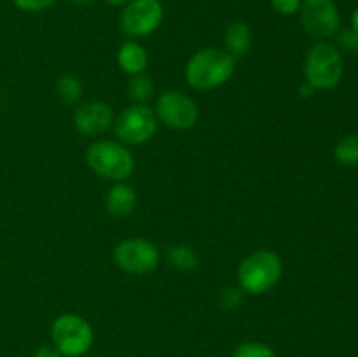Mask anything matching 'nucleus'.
Instances as JSON below:
<instances>
[{
  "instance_id": "nucleus-8",
  "label": "nucleus",
  "mask_w": 358,
  "mask_h": 357,
  "mask_svg": "<svg viewBox=\"0 0 358 357\" xmlns=\"http://www.w3.org/2000/svg\"><path fill=\"white\" fill-rule=\"evenodd\" d=\"M164 20L161 0H129L119 20V28L131 41L152 35Z\"/></svg>"
},
{
  "instance_id": "nucleus-10",
  "label": "nucleus",
  "mask_w": 358,
  "mask_h": 357,
  "mask_svg": "<svg viewBox=\"0 0 358 357\" xmlns=\"http://www.w3.org/2000/svg\"><path fill=\"white\" fill-rule=\"evenodd\" d=\"M299 16L304 30L320 41L334 37L341 24V14L334 0H303Z\"/></svg>"
},
{
  "instance_id": "nucleus-25",
  "label": "nucleus",
  "mask_w": 358,
  "mask_h": 357,
  "mask_svg": "<svg viewBox=\"0 0 358 357\" xmlns=\"http://www.w3.org/2000/svg\"><path fill=\"white\" fill-rule=\"evenodd\" d=\"M299 93H301V97H303V98H310L311 97V94H313L315 93V90H313V88H311L310 86V84H304V86H301V90H299Z\"/></svg>"
},
{
  "instance_id": "nucleus-11",
  "label": "nucleus",
  "mask_w": 358,
  "mask_h": 357,
  "mask_svg": "<svg viewBox=\"0 0 358 357\" xmlns=\"http://www.w3.org/2000/svg\"><path fill=\"white\" fill-rule=\"evenodd\" d=\"M114 111L105 102H87L73 114V128L84 136L103 135L114 125Z\"/></svg>"
},
{
  "instance_id": "nucleus-18",
  "label": "nucleus",
  "mask_w": 358,
  "mask_h": 357,
  "mask_svg": "<svg viewBox=\"0 0 358 357\" xmlns=\"http://www.w3.org/2000/svg\"><path fill=\"white\" fill-rule=\"evenodd\" d=\"M336 160L345 167L358 164V135H346L338 142L334 149Z\"/></svg>"
},
{
  "instance_id": "nucleus-5",
  "label": "nucleus",
  "mask_w": 358,
  "mask_h": 357,
  "mask_svg": "<svg viewBox=\"0 0 358 357\" xmlns=\"http://www.w3.org/2000/svg\"><path fill=\"white\" fill-rule=\"evenodd\" d=\"M51 340L63 357H83L94 343L93 326L79 314H62L52 322Z\"/></svg>"
},
{
  "instance_id": "nucleus-16",
  "label": "nucleus",
  "mask_w": 358,
  "mask_h": 357,
  "mask_svg": "<svg viewBox=\"0 0 358 357\" xmlns=\"http://www.w3.org/2000/svg\"><path fill=\"white\" fill-rule=\"evenodd\" d=\"M83 83L73 74H63L56 80V93H58L59 100L66 105H73L83 98Z\"/></svg>"
},
{
  "instance_id": "nucleus-21",
  "label": "nucleus",
  "mask_w": 358,
  "mask_h": 357,
  "mask_svg": "<svg viewBox=\"0 0 358 357\" xmlns=\"http://www.w3.org/2000/svg\"><path fill=\"white\" fill-rule=\"evenodd\" d=\"M56 0H13L14 6L20 10L24 13H42V10L49 9L51 6H55Z\"/></svg>"
},
{
  "instance_id": "nucleus-20",
  "label": "nucleus",
  "mask_w": 358,
  "mask_h": 357,
  "mask_svg": "<svg viewBox=\"0 0 358 357\" xmlns=\"http://www.w3.org/2000/svg\"><path fill=\"white\" fill-rule=\"evenodd\" d=\"M336 48L339 49L341 55L355 56L358 55V34L353 28L346 30H338L336 34Z\"/></svg>"
},
{
  "instance_id": "nucleus-17",
  "label": "nucleus",
  "mask_w": 358,
  "mask_h": 357,
  "mask_svg": "<svg viewBox=\"0 0 358 357\" xmlns=\"http://www.w3.org/2000/svg\"><path fill=\"white\" fill-rule=\"evenodd\" d=\"M128 94L135 104H147L154 94V83L149 76H133L128 84Z\"/></svg>"
},
{
  "instance_id": "nucleus-12",
  "label": "nucleus",
  "mask_w": 358,
  "mask_h": 357,
  "mask_svg": "<svg viewBox=\"0 0 358 357\" xmlns=\"http://www.w3.org/2000/svg\"><path fill=\"white\" fill-rule=\"evenodd\" d=\"M138 196L135 188L126 181L114 182L110 189L105 195V209L114 217H128L135 210Z\"/></svg>"
},
{
  "instance_id": "nucleus-4",
  "label": "nucleus",
  "mask_w": 358,
  "mask_h": 357,
  "mask_svg": "<svg viewBox=\"0 0 358 357\" xmlns=\"http://www.w3.org/2000/svg\"><path fill=\"white\" fill-rule=\"evenodd\" d=\"M343 72H345L343 55L331 42H317L306 52L304 77L315 91L332 90L338 86L343 79Z\"/></svg>"
},
{
  "instance_id": "nucleus-26",
  "label": "nucleus",
  "mask_w": 358,
  "mask_h": 357,
  "mask_svg": "<svg viewBox=\"0 0 358 357\" xmlns=\"http://www.w3.org/2000/svg\"><path fill=\"white\" fill-rule=\"evenodd\" d=\"M352 28L358 34V7H357L355 13H353V16H352Z\"/></svg>"
},
{
  "instance_id": "nucleus-7",
  "label": "nucleus",
  "mask_w": 358,
  "mask_h": 357,
  "mask_svg": "<svg viewBox=\"0 0 358 357\" xmlns=\"http://www.w3.org/2000/svg\"><path fill=\"white\" fill-rule=\"evenodd\" d=\"M114 265L129 275H147L161 262V251L154 241L145 238H126L112 252Z\"/></svg>"
},
{
  "instance_id": "nucleus-22",
  "label": "nucleus",
  "mask_w": 358,
  "mask_h": 357,
  "mask_svg": "<svg viewBox=\"0 0 358 357\" xmlns=\"http://www.w3.org/2000/svg\"><path fill=\"white\" fill-rule=\"evenodd\" d=\"M220 303H222L224 308H229V310L240 307L243 303V290H241V287H227L222 293V296H220Z\"/></svg>"
},
{
  "instance_id": "nucleus-24",
  "label": "nucleus",
  "mask_w": 358,
  "mask_h": 357,
  "mask_svg": "<svg viewBox=\"0 0 358 357\" xmlns=\"http://www.w3.org/2000/svg\"><path fill=\"white\" fill-rule=\"evenodd\" d=\"M34 357H63L55 345H42L35 350Z\"/></svg>"
},
{
  "instance_id": "nucleus-23",
  "label": "nucleus",
  "mask_w": 358,
  "mask_h": 357,
  "mask_svg": "<svg viewBox=\"0 0 358 357\" xmlns=\"http://www.w3.org/2000/svg\"><path fill=\"white\" fill-rule=\"evenodd\" d=\"M269 4L282 16H292L299 13L303 0H269Z\"/></svg>"
},
{
  "instance_id": "nucleus-2",
  "label": "nucleus",
  "mask_w": 358,
  "mask_h": 357,
  "mask_svg": "<svg viewBox=\"0 0 358 357\" xmlns=\"http://www.w3.org/2000/svg\"><path fill=\"white\" fill-rule=\"evenodd\" d=\"M238 286L252 296H261L278 286L283 275V261L275 251L259 248L238 266Z\"/></svg>"
},
{
  "instance_id": "nucleus-14",
  "label": "nucleus",
  "mask_w": 358,
  "mask_h": 357,
  "mask_svg": "<svg viewBox=\"0 0 358 357\" xmlns=\"http://www.w3.org/2000/svg\"><path fill=\"white\" fill-rule=\"evenodd\" d=\"M117 65L128 76H140L149 66L147 49L138 41H126L117 51Z\"/></svg>"
},
{
  "instance_id": "nucleus-9",
  "label": "nucleus",
  "mask_w": 358,
  "mask_h": 357,
  "mask_svg": "<svg viewBox=\"0 0 358 357\" xmlns=\"http://www.w3.org/2000/svg\"><path fill=\"white\" fill-rule=\"evenodd\" d=\"M156 115L164 126L177 132L194 128L199 119V108L189 94L182 91H164L156 102Z\"/></svg>"
},
{
  "instance_id": "nucleus-13",
  "label": "nucleus",
  "mask_w": 358,
  "mask_h": 357,
  "mask_svg": "<svg viewBox=\"0 0 358 357\" xmlns=\"http://www.w3.org/2000/svg\"><path fill=\"white\" fill-rule=\"evenodd\" d=\"M224 46H226V51L234 59L247 56L250 52L252 46H254L252 28L245 21H233V23H229L226 31H224Z\"/></svg>"
},
{
  "instance_id": "nucleus-6",
  "label": "nucleus",
  "mask_w": 358,
  "mask_h": 357,
  "mask_svg": "<svg viewBox=\"0 0 358 357\" xmlns=\"http://www.w3.org/2000/svg\"><path fill=\"white\" fill-rule=\"evenodd\" d=\"M159 119L156 111L147 104H133L114 119L115 136L124 146H142L149 142L157 132Z\"/></svg>"
},
{
  "instance_id": "nucleus-3",
  "label": "nucleus",
  "mask_w": 358,
  "mask_h": 357,
  "mask_svg": "<svg viewBox=\"0 0 358 357\" xmlns=\"http://www.w3.org/2000/svg\"><path fill=\"white\" fill-rule=\"evenodd\" d=\"M86 164L105 181L122 182L135 172V156L119 140H94L86 149Z\"/></svg>"
},
{
  "instance_id": "nucleus-19",
  "label": "nucleus",
  "mask_w": 358,
  "mask_h": 357,
  "mask_svg": "<svg viewBox=\"0 0 358 357\" xmlns=\"http://www.w3.org/2000/svg\"><path fill=\"white\" fill-rule=\"evenodd\" d=\"M233 357H278L275 350L262 342H243L234 349Z\"/></svg>"
},
{
  "instance_id": "nucleus-15",
  "label": "nucleus",
  "mask_w": 358,
  "mask_h": 357,
  "mask_svg": "<svg viewBox=\"0 0 358 357\" xmlns=\"http://www.w3.org/2000/svg\"><path fill=\"white\" fill-rule=\"evenodd\" d=\"M166 261L171 268L189 272V270H194L198 266V254L189 245L175 244L168 247Z\"/></svg>"
},
{
  "instance_id": "nucleus-1",
  "label": "nucleus",
  "mask_w": 358,
  "mask_h": 357,
  "mask_svg": "<svg viewBox=\"0 0 358 357\" xmlns=\"http://www.w3.org/2000/svg\"><path fill=\"white\" fill-rule=\"evenodd\" d=\"M236 59L219 48H203L185 63V83L196 91H212L234 76Z\"/></svg>"
},
{
  "instance_id": "nucleus-27",
  "label": "nucleus",
  "mask_w": 358,
  "mask_h": 357,
  "mask_svg": "<svg viewBox=\"0 0 358 357\" xmlns=\"http://www.w3.org/2000/svg\"><path fill=\"white\" fill-rule=\"evenodd\" d=\"M108 4H110V6H126V4L129 2V0H107Z\"/></svg>"
},
{
  "instance_id": "nucleus-28",
  "label": "nucleus",
  "mask_w": 358,
  "mask_h": 357,
  "mask_svg": "<svg viewBox=\"0 0 358 357\" xmlns=\"http://www.w3.org/2000/svg\"><path fill=\"white\" fill-rule=\"evenodd\" d=\"M72 4H77V6H87V4H91L93 0H70Z\"/></svg>"
}]
</instances>
